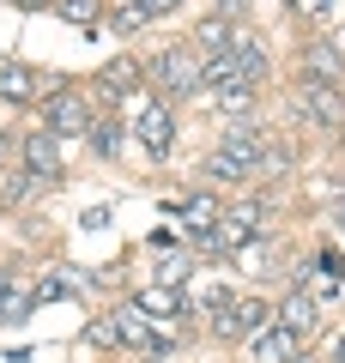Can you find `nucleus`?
Returning a JSON list of instances; mask_svg holds the SVG:
<instances>
[{
	"label": "nucleus",
	"mask_w": 345,
	"mask_h": 363,
	"mask_svg": "<svg viewBox=\"0 0 345 363\" xmlns=\"http://www.w3.org/2000/svg\"><path fill=\"white\" fill-rule=\"evenodd\" d=\"M291 109L303 121H315V128H339V121H345V91L327 85V79H303L297 97H291Z\"/></svg>",
	"instance_id": "obj_1"
},
{
	"label": "nucleus",
	"mask_w": 345,
	"mask_h": 363,
	"mask_svg": "<svg viewBox=\"0 0 345 363\" xmlns=\"http://www.w3.org/2000/svg\"><path fill=\"white\" fill-rule=\"evenodd\" d=\"M152 79L164 91H176V97H188V91H200V55L182 49V43H170V49L152 61Z\"/></svg>",
	"instance_id": "obj_2"
},
{
	"label": "nucleus",
	"mask_w": 345,
	"mask_h": 363,
	"mask_svg": "<svg viewBox=\"0 0 345 363\" xmlns=\"http://www.w3.org/2000/svg\"><path fill=\"white\" fill-rule=\"evenodd\" d=\"M212 327H218L224 339H255L261 327H267V303H261V297H243V303H218Z\"/></svg>",
	"instance_id": "obj_3"
},
{
	"label": "nucleus",
	"mask_w": 345,
	"mask_h": 363,
	"mask_svg": "<svg viewBox=\"0 0 345 363\" xmlns=\"http://www.w3.org/2000/svg\"><path fill=\"white\" fill-rule=\"evenodd\" d=\"M261 224H267V200H243V206L218 212V230H224V248H243L248 236H261Z\"/></svg>",
	"instance_id": "obj_4"
},
{
	"label": "nucleus",
	"mask_w": 345,
	"mask_h": 363,
	"mask_svg": "<svg viewBox=\"0 0 345 363\" xmlns=\"http://www.w3.org/2000/svg\"><path fill=\"white\" fill-rule=\"evenodd\" d=\"M49 133H55V140H67V133H91V109L79 104L73 91H55V97H49Z\"/></svg>",
	"instance_id": "obj_5"
},
{
	"label": "nucleus",
	"mask_w": 345,
	"mask_h": 363,
	"mask_svg": "<svg viewBox=\"0 0 345 363\" xmlns=\"http://www.w3.org/2000/svg\"><path fill=\"white\" fill-rule=\"evenodd\" d=\"M218 152H224V157H236V164H243L248 176H255V157L267 152V128H255V121H236V128L224 133V145H218Z\"/></svg>",
	"instance_id": "obj_6"
},
{
	"label": "nucleus",
	"mask_w": 345,
	"mask_h": 363,
	"mask_svg": "<svg viewBox=\"0 0 345 363\" xmlns=\"http://www.w3.org/2000/svg\"><path fill=\"white\" fill-rule=\"evenodd\" d=\"M230 61H236V85H261V79L273 73V61H267V49H261L255 37H230Z\"/></svg>",
	"instance_id": "obj_7"
},
{
	"label": "nucleus",
	"mask_w": 345,
	"mask_h": 363,
	"mask_svg": "<svg viewBox=\"0 0 345 363\" xmlns=\"http://www.w3.org/2000/svg\"><path fill=\"white\" fill-rule=\"evenodd\" d=\"M133 133H140V145H146L152 157H164V152H170V133H176V121H170L164 104H146L140 121H133Z\"/></svg>",
	"instance_id": "obj_8"
},
{
	"label": "nucleus",
	"mask_w": 345,
	"mask_h": 363,
	"mask_svg": "<svg viewBox=\"0 0 345 363\" xmlns=\"http://www.w3.org/2000/svg\"><path fill=\"white\" fill-rule=\"evenodd\" d=\"M25 169H31V176H43V182H55V176H61V140H55L49 128L25 140Z\"/></svg>",
	"instance_id": "obj_9"
},
{
	"label": "nucleus",
	"mask_w": 345,
	"mask_h": 363,
	"mask_svg": "<svg viewBox=\"0 0 345 363\" xmlns=\"http://www.w3.org/2000/svg\"><path fill=\"white\" fill-rule=\"evenodd\" d=\"M140 79H146V67L133 61V55H115V61L97 73V85H103V97H133V91H140Z\"/></svg>",
	"instance_id": "obj_10"
},
{
	"label": "nucleus",
	"mask_w": 345,
	"mask_h": 363,
	"mask_svg": "<svg viewBox=\"0 0 345 363\" xmlns=\"http://www.w3.org/2000/svg\"><path fill=\"white\" fill-rule=\"evenodd\" d=\"M315 321H321V309H315V297H309V291H291V297L279 303V327H285V333L309 339V333H315Z\"/></svg>",
	"instance_id": "obj_11"
},
{
	"label": "nucleus",
	"mask_w": 345,
	"mask_h": 363,
	"mask_svg": "<svg viewBox=\"0 0 345 363\" xmlns=\"http://www.w3.org/2000/svg\"><path fill=\"white\" fill-rule=\"evenodd\" d=\"M109 327H115V345H140V351L152 345V333H158V327H152V315H146L140 303H128V309L115 315Z\"/></svg>",
	"instance_id": "obj_12"
},
{
	"label": "nucleus",
	"mask_w": 345,
	"mask_h": 363,
	"mask_svg": "<svg viewBox=\"0 0 345 363\" xmlns=\"http://www.w3.org/2000/svg\"><path fill=\"white\" fill-rule=\"evenodd\" d=\"M140 309L152 315V321H170V315L188 309V297H182V285H164V279H158V285H146V291H140Z\"/></svg>",
	"instance_id": "obj_13"
},
{
	"label": "nucleus",
	"mask_w": 345,
	"mask_h": 363,
	"mask_svg": "<svg viewBox=\"0 0 345 363\" xmlns=\"http://www.w3.org/2000/svg\"><path fill=\"white\" fill-rule=\"evenodd\" d=\"M297 345H303V339L285 333V327H261V333H255V363H291Z\"/></svg>",
	"instance_id": "obj_14"
},
{
	"label": "nucleus",
	"mask_w": 345,
	"mask_h": 363,
	"mask_svg": "<svg viewBox=\"0 0 345 363\" xmlns=\"http://www.w3.org/2000/svg\"><path fill=\"white\" fill-rule=\"evenodd\" d=\"M37 85H43V79L31 73V67H18V61L0 67V97H6V104H31V97H37Z\"/></svg>",
	"instance_id": "obj_15"
},
{
	"label": "nucleus",
	"mask_w": 345,
	"mask_h": 363,
	"mask_svg": "<svg viewBox=\"0 0 345 363\" xmlns=\"http://www.w3.org/2000/svg\"><path fill=\"white\" fill-rule=\"evenodd\" d=\"M309 79H327V85H339V73H345V55L333 49V43H309Z\"/></svg>",
	"instance_id": "obj_16"
},
{
	"label": "nucleus",
	"mask_w": 345,
	"mask_h": 363,
	"mask_svg": "<svg viewBox=\"0 0 345 363\" xmlns=\"http://www.w3.org/2000/svg\"><path fill=\"white\" fill-rule=\"evenodd\" d=\"M230 37H236V30H230V18H206V25L194 30V49H200V61H206V55H224Z\"/></svg>",
	"instance_id": "obj_17"
},
{
	"label": "nucleus",
	"mask_w": 345,
	"mask_h": 363,
	"mask_svg": "<svg viewBox=\"0 0 345 363\" xmlns=\"http://www.w3.org/2000/svg\"><path fill=\"white\" fill-rule=\"evenodd\" d=\"M200 85H218V91L236 85V61H230V49H224V55H206V61H200Z\"/></svg>",
	"instance_id": "obj_18"
},
{
	"label": "nucleus",
	"mask_w": 345,
	"mask_h": 363,
	"mask_svg": "<svg viewBox=\"0 0 345 363\" xmlns=\"http://www.w3.org/2000/svg\"><path fill=\"white\" fill-rule=\"evenodd\" d=\"M291 164H297V152H291V145H279V140H267V152L255 157V169H261V176H285Z\"/></svg>",
	"instance_id": "obj_19"
},
{
	"label": "nucleus",
	"mask_w": 345,
	"mask_h": 363,
	"mask_svg": "<svg viewBox=\"0 0 345 363\" xmlns=\"http://www.w3.org/2000/svg\"><path fill=\"white\" fill-rule=\"evenodd\" d=\"M218 109H224V116H248V109H255V85H224L218 91Z\"/></svg>",
	"instance_id": "obj_20"
},
{
	"label": "nucleus",
	"mask_w": 345,
	"mask_h": 363,
	"mask_svg": "<svg viewBox=\"0 0 345 363\" xmlns=\"http://www.w3.org/2000/svg\"><path fill=\"white\" fill-rule=\"evenodd\" d=\"M55 13L73 18V25H97V18H103V0H55Z\"/></svg>",
	"instance_id": "obj_21"
},
{
	"label": "nucleus",
	"mask_w": 345,
	"mask_h": 363,
	"mask_svg": "<svg viewBox=\"0 0 345 363\" xmlns=\"http://www.w3.org/2000/svg\"><path fill=\"white\" fill-rule=\"evenodd\" d=\"M206 182H248V169L236 164V157H224V152H212V157H206Z\"/></svg>",
	"instance_id": "obj_22"
},
{
	"label": "nucleus",
	"mask_w": 345,
	"mask_h": 363,
	"mask_svg": "<svg viewBox=\"0 0 345 363\" xmlns=\"http://www.w3.org/2000/svg\"><path fill=\"white\" fill-rule=\"evenodd\" d=\"M85 140H91V152H97V157H109L115 145H121V128H115V121H91Z\"/></svg>",
	"instance_id": "obj_23"
},
{
	"label": "nucleus",
	"mask_w": 345,
	"mask_h": 363,
	"mask_svg": "<svg viewBox=\"0 0 345 363\" xmlns=\"http://www.w3.org/2000/svg\"><path fill=\"white\" fill-rule=\"evenodd\" d=\"M182 218H188V230H194V224H218V200L212 194H194L188 206H182Z\"/></svg>",
	"instance_id": "obj_24"
},
{
	"label": "nucleus",
	"mask_w": 345,
	"mask_h": 363,
	"mask_svg": "<svg viewBox=\"0 0 345 363\" xmlns=\"http://www.w3.org/2000/svg\"><path fill=\"white\" fill-rule=\"evenodd\" d=\"M140 25H146V13H140V6H121V13H115V30H121V37H133Z\"/></svg>",
	"instance_id": "obj_25"
},
{
	"label": "nucleus",
	"mask_w": 345,
	"mask_h": 363,
	"mask_svg": "<svg viewBox=\"0 0 345 363\" xmlns=\"http://www.w3.org/2000/svg\"><path fill=\"white\" fill-rule=\"evenodd\" d=\"M37 188H43V176H31V169H25V176H18L13 188H6V200H31V194H37Z\"/></svg>",
	"instance_id": "obj_26"
},
{
	"label": "nucleus",
	"mask_w": 345,
	"mask_h": 363,
	"mask_svg": "<svg viewBox=\"0 0 345 363\" xmlns=\"http://www.w3.org/2000/svg\"><path fill=\"white\" fill-rule=\"evenodd\" d=\"M133 6H140V13H146V18H164V13H176L182 0H133Z\"/></svg>",
	"instance_id": "obj_27"
},
{
	"label": "nucleus",
	"mask_w": 345,
	"mask_h": 363,
	"mask_svg": "<svg viewBox=\"0 0 345 363\" xmlns=\"http://www.w3.org/2000/svg\"><path fill=\"white\" fill-rule=\"evenodd\" d=\"M236 13H248V0H218V18H236Z\"/></svg>",
	"instance_id": "obj_28"
},
{
	"label": "nucleus",
	"mask_w": 345,
	"mask_h": 363,
	"mask_svg": "<svg viewBox=\"0 0 345 363\" xmlns=\"http://www.w3.org/2000/svg\"><path fill=\"white\" fill-rule=\"evenodd\" d=\"M297 13H309V18H315V13H327V0H297Z\"/></svg>",
	"instance_id": "obj_29"
},
{
	"label": "nucleus",
	"mask_w": 345,
	"mask_h": 363,
	"mask_svg": "<svg viewBox=\"0 0 345 363\" xmlns=\"http://www.w3.org/2000/svg\"><path fill=\"white\" fill-rule=\"evenodd\" d=\"M18 6H25V13H37V6H55V0H18Z\"/></svg>",
	"instance_id": "obj_30"
},
{
	"label": "nucleus",
	"mask_w": 345,
	"mask_h": 363,
	"mask_svg": "<svg viewBox=\"0 0 345 363\" xmlns=\"http://www.w3.org/2000/svg\"><path fill=\"white\" fill-rule=\"evenodd\" d=\"M333 363H345V339H339V345H333Z\"/></svg>",
	"instance_id": "obj_31"
},
{
	"label": "nucleus",
	"mask_w": 345,
	"mask_h": 363,
	"mask_svg": "<svg viewBox=\"0 0 345 363\" xmlns=\"http://www.w3.org/2000/svg\"><path fill=\"white\" fill-rule=\"evenodd\" d=\"M339 230H345V200H339Z\"/></svg>",
	"instance_id": "obj_32"
},
{
	"label": "nucleus",
	"mask_w": 345,
	"mask_h": 363,
	"mask_svg": "<svg viewBox=\"0 0 345 363\" xmlns=\"http://www.w3.org/2000/svg\"><path fill=\"white\" fill-rule=\"evenodd\" d=\"M0 157H6V133H0Z\"/></svg>",
	"instance_id": "obj_33"
},
{
	"label": "nucleus",
	"mask_w": 345,
	"mask_h": 363,
	"mask_svg": "<svg viewBox=\"0 0 345 363\" xmlns=\"http://www.w3.org/2000/svg\"><path fill=\"white\" fill-rule=\"evenodd\" d=\"M146 363H164V357H146Z\"/></svg>",
	"instance_id": "obj_34"
},
{
	"label": "nucleus",
	"mask_w": 345,
	"mask_h": 363,
	"mask_svg": "<svg viewBox=\"0 0 345 363\" xmlns=\"http://www.w3.org/2000/svg\"><path fill=\"white\" fill-rule=\"evenodd\" d=\"M339 140H345V133H339Z\"/></svg>",
	"instance_id": "obj_35"
}]
</instances>
